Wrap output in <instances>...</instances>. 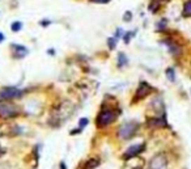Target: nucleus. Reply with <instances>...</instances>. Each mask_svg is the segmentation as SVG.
Returning a JSON list of instances; mask_svg holds the SVG:
<instances>
[{"label": "nucleus", "mask_w": 191, "mask_h": 169, "mask_svg": "<svg viewBox=\"0 0 191 169\" xmlns=\"http://www.w3.org/2000/svg\"><path fill=\"white\" fill-rule=\"evenodd\" d=\"M132 19V15H131V12H126L124 13V16H123V20L124 21H130Z\"/></svg>", "instance_id": "4be33fe9"}, {"label": "nucleus", "mask_w": 191, "mask_h": 169, "mask_svg": "<svg viewBox=\"0 0 191 169\" xmlns=\"http://www.w3.org/2000/svg\"><path fill=\"white\" fill-rule=\"evenodd\" d=\"M165 26H166V20H165V19L161 20V21H160V23L157 24V29H158V30H162Z\"/></svg>", "instance_id": "6ab92c4d"}, {"label": "nucleus", "mask_w": 191, "mask_h": 169, "mask_svg": "<svg viewBox=\"0 0 191 169\" xmlns=\"http://www.w3.org/2000/svg\"><path fill=\"white\" fill-rule=\"evenodd\" d=\"M127 58L124 56V54L123 53H119L118 54V64H119V67H123V66H126L127 64Z\"/></svg>", "instance_id": "4468645a"}, {"label": "nucleus", "mask_w": 191, "mask_h": 169, "mask_svg": "<svg viewBox=\"0 0 191 169\" xmlns=\"http://www.w3.org/2000/svg\"><path fill=\"white\" fill-rule=\"evenodd\" d=\"M134 36V33L132 32H128V34H124V37H123V40H124V42L126 43H128L130 42V40H131V37Z\"/></svg>", "instance_id": "aec40b11"}, {"label": "nucleus", "mask_w": 191, "mask_h": 169, "mask_svg": "<svg viewBox=\"0 0 191 169\" xmlns=\"http://www.w3.org/2000/svg\"><path fill=\"white\" fill-rule=\"evenodd\" d=\"M168 164H169L168 156L162 152H160V153H156L149 160L148 169H168Z\"/></svg>", "instance_id": "423d86ee"}, {"label": "nucleus", "mask_w": 191, "mask_h": 169, "mask_svg": "<svg viewBox=\"0 0 191 169\" xmlns=\"http://www.w3.org/2000/svg\"><path fill=\"white\" fill-rule=\"evenodd\" d=\"M23 90L16 88V86H4L0 89V100L3 101H11V100H16L23 97Z\"/></svg>", "instance_id": "39448f33"}, {"label": "nucleus", "mask_w": 191, "mask_h": 169, "mask_svg": "<svg viewBox=\"0 0 191 169\" xmlns=\"http://www.w3.org/2000/svg\"><path fill=\"white\" fill-rule=\"evenodd\" d=\"M182 16H183V17H191V0H187V2L183 4Z\"/></svg>", "instance_id": "ddd939ff"}, {"label": "nucleus", "mask_w": 191, "mask_h": 169, "mask_svg": "<svg viewBox=\"0 0 191 169\" xmlns=\"http://www.w3.org/2000/svg\"><path fill=\"white\" fill-rule=\"evenodd\" d=\"M155 92V88L152 86L149 83H145V81H141L139 84L136 92H135V97H134V101H141L145 97H148L151 93Z\"/></svg>", "instance_id": "0eeeda50"}, {"label": "nucleus", "mask_w": 191, "mask_h": 169, "mask_svg": "<svg viewBox=\"0 0 191 169\" xmlns=\"http://www.w3.org/2000/svg\"><path fill=\"white\" fill-rule=\"evenodd\" d=\"M3 153V151H2V146H0V155H2Z\"/></svg>", "instance_id": "393cba45"}, {"label": "nucleus", "mask_w": 191, "mask_h": 169, "mask_svg": "<svg viewBox=\"0 0 191 169\" xmlns=\"http://www.w3.org/2000/svg\"><path fill=\"white\" fill-rule=\"evenodd\" d=\"M145 150V143H139V144H134L131 147H128L127 151L123 153L122 159L123 160H127V159H131V157H135V156H140V153Z\"/></svg>", "instance_id": "9d476101"}, {"label": "nucleus", "mask_w": 191, "mask_h": 169, "mask_svg": "<svg viewBox=\"0 0 191 169\" xmlns=\"http://www.w3.org/2000/svg\"><path fill=\"white\" fill-rule=\"evenodd\" d=\"M92 3H96V4H107L110 3L111 0H90Z\"/></svg>", "instance_id": "412c9836"}, {"label": "nucleus", "mask_w": 191, "mask_h": 169, "mask_svg": "<svg viewBox=\"0 0 191 169\" xmlns=\"http://www.w3.org/2000/svg\"><path fill=\"white\" fill-rule=\"evenodd\" d=\"M107 42H109V47H110V49H114V47H115V43L118 42V40H116L115 37H111V38H109V40H107Z\"/></svg>", "instance_id": "f3484780"}, {"label": "nucleus", "mask_w": 191, "mask_h": 169, "mask_svg": "<svg viewBox=\"0 0 191 169\" xmlns=\"http://www.w3.org/2000/svg\"><path fill=\"white\" fill-rule=\"evenodd\" d=\"M11 29H12V32H20L21 29H23V23H20V21H15V23H12L11 25Z\"/></svg>", "instance_id": "2eb2a0df"}, {"label": "nucleus", "mask_w": 191, "mask_h": 169, "mask_svg": "<svg viewBox=\"0 0 191 169\" xmlns=\"http://www.w3.org/2000/svg\"><path fill=\"white\" fill-rule=\"evenodd\" d=\"M11 49L13 51V56L17 59L24 58V56H26V54H28V49L25 46H21V45H12Z\"/></svg>", "instance_id": "f8f14e48"}, {"label": "nucleus", "mask_w": 191, "mask_h": 169, "mask_svg": "<svg viewBox=\"0 0 191 169\" xmlns=\"http://www.w3.org/2000/svg\"><path fill=\"white\" fill-rule=\"evenodd\" d=\"M116 118H118V113H116L115 109H111V107H102L97 114L96 125H97L98 129H103V127L110 126Z\"/></svg>", "instance_id": "f03ea898"}, {"label": "nucleus", "mask_w": 191, "mask_h": 169, "mask_svg": "<svg viewBox=\"0 0 191 169\" xmlns=\"http://www.w3.org/2000/svg\"><path fill=\"white\" fill-rule=\"evenodd\" d=\"M86 125H88V118H81L80 122H79V127L80 129H84Z\"/></svg>", "instance_id": "a211bd4d"}, {"label": "nucleus", "mask_w": 191, "mask_h": 169, "mask_svg": "<svg viewBox=\"0 0 191 169\" xmlns=\"http://www.w3.org/2000/svg\"><path fill=\"white\" fill-rule=\"evenodd\" d=\"M75 109H76L75 104L72 101H69V100H63V101L56 104L53 109H51L49 123L53 127H60L63 123H66L73 115Z\"/></svg>", "instance_id": "f257e3e1"}, {"label": "nucleus", "mask_w": 191, "mask_h": 169, "mask_svg": "<svg viewBox=\"0 0 191 169\" xmlns=\"http://www.w3.org/2000/svg\"><path fill=\"white\" fill-rule=\"evenodd\" d=\"M123 161L124 163L122 165V169H145L147 165V161L141 156H135V157L123 160Z\"/></svg>", "instance_id": "6e6552de"}, {"label": "nucleus", "mask_w": 191, "mask_h": 169, "mask_svg": "<svg viewBox=\"0 0 191 169\" xmlns=\"http://www.w3.org/2000/svg\"><path fill=\"white\" fill-rule=\"evenodd\" d=\"M99 164H101V159H99L98 156H93V157H89L85 160L81 169H96Z\"/></svg>", "instance_id": "9b49d317"}, {"label": "nucleus", "mask_w": 191, "mask_h": 169, "mask_svg": "<svg viewBox=\"0 0 191 169\" xmlns=\"http://www.w3.org/2000/svg\"><path fill=\"white\" fill-rule=\"evenodd\" d=\"M147 126L149 129H161V127H168V122L165 115H156V117H147Z\"/></svg>", "instance_id": "1a4fd4ad"}, {"label": "nucleus", "mask_w": 191, "mask_h": 169, "mask_svg": "<svg viewBox=\"0 0 191 169\" xmlns=\"http://www.w3.org/2000/svg\"><path fill=\"white\" fill-rule=\"evenodd\" d=\"M137 130H139V123L135 122V121H128V122H124L123 125L119 126L118 136L122 140H130L136 135Z\"/></svg>", "instance_id": "20e7f679"}, {"label": "nucleus", "mask_w": 191, "mask_h": 169, "mask_svg": "<svg viewBox=\"0 0 191 169\" xmlns=\"http://www.w3.org/2000/svg\"><path fill=\"white\" fill-rule=\"evenodd\" d=\"M50 24V21H47V20H45V21H41V25H42V26H43V25H45V26H46V25H49Z\"/></svg>", "instance_id": "5701e85b"}, {"label": "nucleus", "mask_w": 191, "mask_h": 169, "mask_svg": "<svg viewBox=\"0 0 191 169\" xmlns=\"http://www.w3.org/2000/svg\"><path fill=\"white\" fill-rule=\"evenodd\" d=\"M21 109L16 104L11 101H3L0 100V119H12L19 117Z\"/></svg>", "instance_id": "7ed1b4c3"}, {"label": "nucleus", "mask_w": 191, "mask_h": 169, "mask_svg": "<svg viewBox=\"0 0 191 169\" xmlns=\"http://www.w3.org/2000/svg\"><path fill=\"white\" fill-rule=\"evenodd\" d=\"M166 77L170 81L175 80V75H174V70H173V68H168V70H166Z\"/></svg>", "instance_id": "dca6fc26"}, {"label": "nucleus", "mask_w": 191, "mask_h": 169, "mask_svg": "<svg viewBox=\"0 0 191 169\" xmlns=\"http://www.w3.org/2000/svg\"><path fill=\"white\" fill-rule=\"evenodd\" d=\"M2 41H4V34L0 33V42H2Z\"/></svg>", "instance_id": "b1692460"}]
</instances>
